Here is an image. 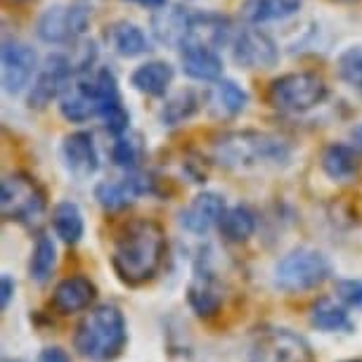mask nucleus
Here are the masks:
<instances>
[{
  "mask_svg": "<svg viewBox=\"0 0 362 362\" xmlns=\"http://www.w3.org/2000/svg\"><path fill=\"white\" fill-rule=\"evenodd\" d=\"M310 325L320 332L337 334V332H353V320L348 317L344 305H339L332 298H320L310 308Z\"/></svg>",
  "mask_w": 362,
  "mask_h": 362,
  "instance_id": "obj_25",
  "label": "nucleus"
},
{
  "mask_svg": "<svg viewBox=\"0 0 362 362\" xmlns=\"http://www.w3.org/2000/svg\"><path fill=\"white\" fill-rule=\"evenodd\" d=\"M0 284H3V300H0V303H3V310H5L10 305L12 296H15V279H12L10 275H3Z\"/></svg>",
  "mask_w": 362,
  "mask_h": 362,
  "instance_id": "obj_34",
  "label": "nucleus"
},
{
  "mask_svg": "<svg viewBox=\"0 0 362 362\" xmlns=\"http://www.w3.org/2000/svg\"><path fill=\"white\" fill-rule=\"evenodd\" d=\"M62 161L66 170L78 177V180H86L98 173L100 168V156H98V147H95V140L90 133L86 131H76L71 135H66L62 142Z\"/></svg>",
  "mask_w": 362,
  "mask_h": 362,
  "instance_id": "obj_15",
  "label": "nucleus"
},
{
  "mask_svg": "<svg viewBox=\"0 0 362 362\" xmlns=\"http://www.w3.org/2000/svg\"><path fill=\"white\" fill-rule=\"evenodd\" d=\"M355 140H358V145L362 147V126L358 128V131H355Z\"/></svg>",
  "mask_w": 362,
  "mask_h": 362,
  "instance_id": "obj_36",
  "label": "nucleus"
},
{
  "mask_svg": "<svg viewBox=\"0 0 362 362\" xmlns=\"http://www.w3.org/2000/svg\"><path fill=\"white\" fill-rule=\"evenodd\" d=\"M95 296H98V286H95L93 279L83 275H71L54 286L50 305L59 315H76V313L90 308Z\"/></svg>",
  "mask_w": 362,
  "mask_h": 362,
  "instance_id": "obj_14",
  "label": "nucleus"
},
{
  "mask_svg": "<svg viewBox=\"0 0 362 362\" xmlns=\"http://www.w3.org/2000/svg\"><path fill=\"white\" fill-rule=\"evenodd\" d=\"M88 10L81 5H52L40 15L36 24V33L43 43L66 45L76 43L88 29Z\"/></svg>",
  "mask_w": 362,
  "mask_h": 362,
  "instance_id": "obj_8",
  "label": "nucleus"
},
{
  "mask_svg": "<svg viewBox=\"0 0 362 362\" xmlns=\"http://www.w3.org/2000/svg\"><path fill=\"white\" fill-rule=\"evenodd\" d=\"M199 109V98L194 90H180L173 98L166 100V105L161 107V121L163 126H180L182 121L192 119Z\"/></svg>",
  "mask_w": 362,
  "mask_h": 362,
  "instance_id": "obj_29",
  "label": "nucleus"
},
{
  "mask_svg": "<svg viewBox=\"0 0 362 362\" xmlns=\"http://www.w3.org/2000/svg\"><path fill=\"white\" fill-rule=\"evenodd\" d=\"M38 71V57L31 45L17 38L3 40V86L5 90L17 95L22 93L33 74Z\"/></svg>",
  "mask_w": 362,
  "mask_h": 362,
  "instance_id": "obj_12",
  "label": "nucleus"
},
{
  "mask_svg": "<svg viewBox=\"0 0 362 362\" xmlns=\"http://www.w3.org/2000/svg\"><path fill=\"white\" fill-rule=\"evenodd\" d=\"M322 170L327 173V177L337 182H346L351 177L358 175V168H360V161H358V154H355L353 147L348 145H341V142H334L322 152Z\"/></svg>",
  "mask_w": 362,
  "mask_h": 362,
  "instance_id": "obj_24",
  "label": "nucleus"
},
{
  "mask_svg": "<svg viewBox=\"0 0 362 362\" xmlns=\"http://www.w3.org/2000/svg\"><path fill=\"white\" fill-rule=\"evenodd\" d=\"M166 232L156 221L135 218L114 239L112 268L128 286H140L156 277L166 258Z\"/></svg>",
  "mask_w": 362,
  "mask_h": 362,
  "instance_id": "obj_1",
  "label": "nucleus"
},
{
  "mask_svg": "<svg viewBox=\"0 0 362 362\" xmlns=\"http://www.w3.org/2000/svg\"><path fill=\"white\" fill-rule=\"evenodd\" d=\"M225 209L228 206H225V199L221 194L202 192L180 211V225L192 235H206L211 228L221 223Z\"/></svg>",
  "mask_w": 362,
  "mask_h": 362,
  "instance_id": "obj_17",
  "label": "nucleus"
},
{
  "mask_svg": "<svg viewBox=\"0 0 362 362\" xmlns=\"http://www.w3.org/2000/svg\"><path fill=\"white\" fill-rule=\"evenodd\" d=\"M337 296L351 308H362V279H339Z\"/></svg>",
  "mask_w": 362,
  "mask_h": 362,
  "instance_id": "obj_32",
  "label": "nucleus"
},
{
  "mask_svg": "<svg viewBox=\"0 0 362 362\" xmlns=\"http://www.w3.org/2000/svg\"><path fill=\"white\" fill-rule=\"evenodd\" d=\"M38 362H71V358L66 355V351H62V348L52 346V348H43V351H40Z\"/></svg>",
  "mask_w": 362,
  "mask_h": 362,
  "instance_id": "obj_33",
  "label": "nucleus"
},
{
  "mask_svg": "<svg viewBox=\"0 0 362 362\" xmlns=\"http://www.w3.org/2000/svg\"><path fill=\"white\" fill-rule=\"evenodd\" d=\"M105 38L112 45V50L116 54H121V57H140V54H145L149 50L147 36L133 22H116L112 26H107Z\"/></svg>",
  "mask_w": 362,
  "mask_h": 362,
  "instance_id": "obj_22",
  "label": "nucleus"
},
{
  "mask_svg": "<svg viewBox=\"0 0 362 362\" xmlns=\"http://www.w3.org/2000/svg\"><path fill=\"white\" fill-rule=\"evenodd\" d=\"M214 159L228 168L277 166L289 159L284 140L258 131H232L218 135L214 142Z\"/></svg>",
  "mask_w": 362,
  "mask_h": 362,
  "instance_id": "obj_3",
  "label": "nucleus"
},
{
  "mask_svg": "<svg viewBox=\"0 0 362 362\" xmlns=\"http://www.w3.org/2000/svg\"><path fill=\"white\" fill-rule=\"evenodd\" d=\"M300 10V0H244L242 17L249 24H265L289 19Z\"/></svg>",
  "mask_w": 362,
  "mask_h": 362,
  "instance_id": "obj_23",
  "label": "nucleus"
},
{
  "mask_svg": "<svg viewBox=\"0 0 362 362\" xmlns=\"http://www.w3.org/2000/svg\"><path fill=\"white\" fill-rule=\"evenodd\" d=\"M327 93H329V88H327L322 76L313 71H293L272 81L268 100L279 112L300 114L322 105L327 100Z\"/></svg>",
  "mask_w": 362,
  "mask_h": 362,
  "instance_id": "obj_5",
  "label": "nucleus"
},
{
  "mask_svg": "<svg viewBox=\"0 0 362 362\" xmlns=\"http://www.w3.org/2000/svg\"><path fill=\"white\" fill-rule=\"evenodd\" d=\"M247 102H249V95L244 93L235 81H228V78L216 81L206 90V95H204V105H206L209 114L221 121L239 116L247 109Z\"/></svg>",
  "mask_w": 362,
  "mask_h": 362,
  "instance_id": "obj_19",
  "label": "nucleus"
},
{
  "mask_svg": "<svg viewBox=\"0 0 362 362\" xmlns=\"http://www.w3.org/2000/svg\"><path fill=\"white\" fill-rule=\"evenodd\" d=\"M192 24H194V12L180 5L166 8L154 12L152 17V31L159 43L170 47H182L192 36Z\"/></svg>",
  "mask_w": 362,
  "mask_h": 362,
  "instance_id": "obj_16",
  "label": "nucleus"
},
{
  "mask_svg": "<svg viewBox=\"0 0 362 362\" xmlns=\"http://www.w3.org/2000/svg\"><path fill=\"white\" fill-rule=\"evenodd\" d=\"M59 114L71 124H83L93 116H100V93L93 69L76 71L59 98Z\"/></svg>",
  "mask_w": 362,
  "mask_h": 362,
  "instance_id": "obj_10",
  "label": "nucleus"
},
{
  "mask_svg": "<svg viewBox=\"0 0 362 362\" xmlns=\"http://www.w3.org/2000/svg\"><path fill=\"white\" fill-rule=\"evenodd\" d=\"M54 265H57V247L47 235H38L31 251L29 261V277L36 284H45L52 277Z\"/></svg>",
  "mask_w": 362,
  "mask_h": 362,
  "instance_id": "obj_28",
  "label": "nucleus"
},
{
  "mask_svg": "<svg viewBox=\"0 0 362 362\" xmlns=\"http://www.w3.org/2000/svg\"><path fill=\"white\" fill-rule=\"evenodd\" d=\"M180 64L189 78L202 83H216L223 76V59L218 57L216 47L189 40L180 47Z\"/></svg>",
  "mask_w": 362,
  "mask_h": 362,
  "instance_id": "obj_18",
  "label": "nucleus"
},
{
  "mask_svg": "<svg viewBox=\"0 0 362 362\" xmlns=\"http://www.w3.org/2000/svg\"><path fill=\"white\" fill-rule=\"evenodd\" d=\"M187 303L197 315L209 320L223 308V286L209 270L197 272L187 286Z\"/></svg>",
  "mask_w": 362,
  "mask_h": 362,
  "instance_id": "obj_20",
  "label": "nucleus"
},
{
  "mask_svg": "<svg viewBox=\"0 0 362 362\" xmlns=\"http://www.w3.org/2000/svg\"><path fill=\"white\" fill-rule=\"evenodd\" d=\"M156 180L147 173H135L121 177V180H102L95 187V199L105 211H121L133 204L142 194H154Z\"/></svg>",
  "mask_w": 362,
  "mask_h": 362,
  "instance_id": "obj_13",
  "label": "nucleus"
},
{
  "mask_svg": "<svg viewBox=\"0 0 362 362\" xmlns=\"http://www.w3.org/2000/svg\"><path fill=\"white\" fill-rule=\"evenodd\" d=\"M76 76V66L64 54H50L45 64L38 69V76L33 81L29 93V107L31 109H45L52 100L62 98L66 86Z\"/></svg>",
  "mask_w": 362,
  "mask_h": 362,
  "instance_id": "obj_9",
  "label": "nucleus"
},
{
  "mask_svg": "<svg viewBox=\"0 0 362 362\" xmlns=\"http://www.w3.org/2000/svg\"><path fill=\"white\" fill-rule=\"evenodd\" d=\"M128 344V327L124 313L114 303L95 305L83 315L74 332V348L90 362H112Z\"/></svg>",
  "mask_w": 362,
  "mask_h": 362,
  "instance_id": "obj_2",
  "label": "nucleus"
},
{
  "mask_svg": "<svg viewBox=\"0 0 362 362\" xmlns=\"http://www.w3.org/2000/svg\"><path fill=\"white\" fill-rule=\"evenodd\" d=\"M10 3H24V0H10Z\"/></svg>",
  "mask_w": 362,
  "mask_h": 362,
  "instance_id": "obj_38",
  "label": "nucleus"
},
{
  "mask_svg": "<svg viewBox=\"0 0 362 362\" xmlns=\"http://www.w3.org/2000/svg\"><path fill=\"white\" fill-rule=\"evenodd\" d=\"M135 5H142V8H149V10H161L166 5V0H131Z\"/></svg>",
  "mask_w": 362,
  "mask_h": 362,
  "instance_id": "obj_35",
  "label": "nucleus"
},
{
  "mask_svg": "<svg viewBox=\"0 0 362 362\" xmlns=\"http://www.w3.org/2000/svg\"><path fill=\"white\" fill-rule=\"evenodd\" d=\"M142 159V145L138 135H119L116 142L112 145V161L119 168L135 170Z\"/></svg>",
  "mask_w": 362,
  "mask_h": 362,
  "instance_id": "obj_31",
  "label": "nucleus"
},
{
  "mask_svg": "<svg viewBox=\"0 0 362 362\" xmlns=\"http://www.w3.org/2000/svg\"><path fill=\"white\" fill-rule=\"evenodd\" d=\"M52 228L64 244H78L83 237V214L74 202H59L52 209Z\"/></svg>",
  "mask_w": 362,
  "mask_h": 362,
  "instance_id": "obj_27",
  "label": "nucleus"
},
{
  "mask_svg": "<svg viewBox=\"0 0 362 362\" xmlns=\"http://www.w3.org/2000/svg\"><path fill=\"white\" fill-rule=\"evenodd\" d=\"M45 192L26 173H10L0 185V209L10 223L36 225L45 214Z\"/></svg>",
  "mask_w": 362,
  "mask_h": 362,
  "instance_id": "obj_6",
  "label": "nucleus"
},
{
  "mask_svg": "<svg viewBox=\"0 0 362 362\" xmlns=\"http://www.w3.org/2000/svg\"><path fill=\"white\" fill-rule=\"evenodd\" d=\"M346 362H362V360H346Z\"/></svg>",
  "mask_w": 362,
  "mask_h": 362,
  "instance_id": "obj_39",
  "label": "nucleus"
},
{
  "mask_svg": "<svg viewBox=\"0 0 362 362\" xmlns=\"http://www.w3.org/2000/svg\"><path fill=\"white\" fill-rule=\"evenodd\" d=\"M337 74L344 83L362 90V45L346 47V50L339 54Z\"/></svg>",
  "mask_w": 362,
  "mask_h": 362,
  "instance_id": "obj_30",
  "label": "nucleus"
},
{
  "mask_svg": "<svg viewBox=\"0 0 362 362\" xmlns=\"http://www.w3.org/2000/svg\"><path fill=\"white\" fill-rule=\"evenodd\" d=\"M218 230H221V235L228 242L242 244L256 232V214L249 206H244V204L225 209L221 223H218Z\"/></svg>",
  "mask_w": 362,
  "mask_h": 362,
  "instance_id": "obj_26",
  "label": "nucleus"
},
{
  "mask_svg": "<svg viewBox=\"0 0 362 362\" xmlns=\"http://www.w3.org/2000/svg\"><path fill=\"white\" fill-rule=\"evenodd\" d=\"M332 275V263L322 251L300 247L282 256L272 270V282L279 291L303 293L317 289Z\"/></svg>",
  "mask_w": 362,
  "mask_h": 362,
  "instance_id": "obj_4",
  "label": "nucleus"
},
{
  "mask_svg": "<svg viewBox=\"0 0 362 362\" xmlns=\"http://www.w3.org/2000/svg\"><path fill=\"white\" fill-rule=\"evenodd\" d=\"M131 83L138 93L149 95V98H161L166 95L168 86L173 83V66L161 59H152V62L140 64L133 71Z\"/></svg>",
  "mask_w": 362,
  "mask_h": 362,
  "instance_id": "obj_21",
  "label": "nucleus"
},
{
  "mask_svg": "<svg viewBox=\"0 0 362 362\" xmlns=\"http://www.w3.org/2000/svg\"><path fill=\"white\" fill-rule=\"evenodd\" d=\"M247 362H315L303 337L289 329H265L256 337Z\"/></svg>",
  "mask_w": 362,
  "mask_h": 362,
  "instance_id": "obj_7",
  "label": "nucleus"
},
{
  "mask_svg": "<svg viewBox=\"0 0 362 362\" xmlns=\"http://www.w3.org/2000/svg\"><path fill=\"white\" fill-rule=\"evenodd\" d=\"M3 362H22V360H3Z\"/></svg>",
  "mask_w": 362,
  "mask_h": 362,
  "instance_id": "obj_37",
  "label": "nucleus"
},
{
  "mask_svg": "<svg viewBox=\"0 0 362 362\" xmlns=\"http://www.w3.org/2000/svg\"><path fill=\"white\" fill-rule=\"evenodd\" d=\"M232 59L242 69H270L277 64V43L261 29H244L232 40Z\"/></svg>",
  "mask_w": 362,
  "mask_h": 362,
  "instance_id": "obj_11",
  "label": "nucleus"
}]
</instances>
